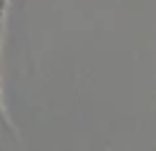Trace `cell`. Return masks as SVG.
<instances>
[{
    "mask_svg": "<svg viewBox=\"0 0 156 151\" xmlns=\"http://www.w3.org/2000/svg\"><path fill=\"white\" fill-rule=\"evenodd\" d=\"M15 138H18V134H15V128L10 126V121H8V116H5V108H3V98H0V144H15Z\"/></svg>",
    "mask_w": 156,
    "mask_h": 151,
    "instance_id": "1",
    "label": "cell"
}]
</instances>
